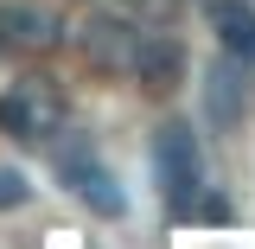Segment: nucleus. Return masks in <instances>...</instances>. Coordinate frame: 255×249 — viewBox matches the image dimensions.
<instances>
[{"instance_id":"1","label":"nucleus","mask_w":255,"mask_h":249,"mask_svg":"<svg viewBox=\"0 0 255 249\" xmlns=\"http://www.w3.org/2000/svg\"><path fill=\"white\" fill-rule=\"evenodd\" d=\"M64 90L45 77V70H32V77H19L13 90L0 96V128L13 134V141H51L64 128Z\"/></svg>"},{"instance_id":"2","label":"nucleus","mask_w":255,"mask_h":249,"mask_svg":"<svg viewBox=\"0 0 255 249\" xmlns=\"http://www.w3.org/2000/svg\"><path fill=\"white\" fill-rule=\"evenodd\" d=\"M153 166H159V186L172 198V211L185 218L191 205H198V179H204V154H198V141H191L185 122H166L153 141Z\"/></svg>"},{"instance_id":"3","label":"nucleus","mask_w":255,"mask_h":249,"mask_svg":"<svg viewBox=\"0 0 255 249\" xmlns=\"http://www.w3.org/2000/svg\"><path fill=\"white\" fill-rule=\"evenodd\" d=\"M45 147H58V173H64V186L77 192L83 205H96L102 218H122V211H128V198L115 192V179H109V166H102L83 141H64V128H58Z\"/></svg>"},{"instance_id":"4","label":"nucleus","mask_w":255,"mask_h":249,"mask_svg":"<svg viewBox=\"0 0 255 249\" xmlns=\"http://www.w3.org/2000/svg\"><path fill=\"white\" fill-rule=\"evenodd\" d=\"M134 38H140V19H128V13H96V19L77 26V51H83V64H96V70L128 77Z\"/></svg>"},{"instance_id":"5","label":"nucleus","mask_w":255,"mask_h":249,"mask_svg":"<svg viewBox=\"0 0 255 249\" xmlns=\"http://www.w3.org/2000/svg\"><path fill=\"white\" fill-rule=\"evenodd\" d=\"M204 115H211V128H236L249 115V64L243 58L223 51V58L204 70Z\"/></svg>"},{"instance_id":"6","label":"nucleus","mask_w":255,"mask_h":249,"mask_svg":"<svg viewBox=\"0 0 255 249\" xmlns=\"http://www.w3.org/2000/svg\"><path fill=\"white\" fill-rule=\"evenodd\" d=\"M64 38V26H58V13L51 6H32V0H13V6H0V45L6 51H51Z\"/></svg>"},{"instance_id":"7","label":"nucleus","mask_w":255,"mask_h":249,"mask_svg":"<svg viewBox=\"0 0 255 249\" xmlns=\"http://www.w3.org/2000/svg\"><path fill=\"white\" fill-rule=\"evenodd\" d=\"M128 77L147 83V90H172V83L185 77V51H179L172 38H159V32H140V38H134V58H128Z\"/></svg>"},{"instance_id":"8","label":"nucleus","mask_w":255,"mask_h":249,"mask_svg":"<svg viewBox=\"0 0 255 249\" xmlns=\"http://www.w3.org/2000/svg\"><path fill=\"white\" fill-rule=\"evenodd\" d=\"M211 32L223 38L230 58L255 64V6L249 0H211Z\"/></svg>"},{"instance_id":"9","label":"nucleus","mask_w":255,"mask_h":249,"mask_svg":"<svg viewBox=\"0 0 255 249\" xmlns=\"http://www.w3.org/2000/svg\"><path fill=\"white\" fill-rule=\"evenodd\" d=\"M185 0H122V13L128 19H172Z\"/></svg>"},{"instance_id":"10","label":"nucleus","mask_w":255,"mask_h":249,"mask_svg":"<svg viewBox=\"0 0 255 249\" xmlns=\"http://www.w3.org/2000/svg\"><path fill=\"white\" fill-rule=\"evenodd\" d=\"M0 205H26V179L19 173H0Z\"/></svg>"}]
</instances>
